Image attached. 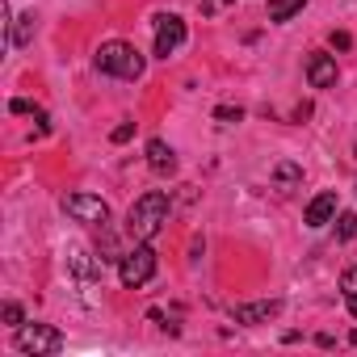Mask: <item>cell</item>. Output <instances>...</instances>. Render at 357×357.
<instances>
[{"label":"cell","mask_w":357,"mask_h":357,"mask_svg":"<svg viewBox=\"0 0 357 357\" xmlns=\"http://www.w3.org/2000/svg\"><path fill=\"white\" fill-rule=\"evenodd\" d=\"M130 135H135V122H122V126H114V135H109V139H114V143H126Z\"/></svg>","instance_id":"cell-19"},{"label":"cell","mask_w":357,"mask_h":357,"mask_svg":"<svg viewBox=\"0 0 357 357\" xmlns=\"http://www.w3.org/2000/svg\"><path fill=\"white\" fill-rule=\"evenodd\" d=\"M185 38H190V30H185V22L176 17V13H160L155 17V55L160 59L176 55V51L185 47Z\"/></svg>","instance_id":"cell-6"},{"label":"cell","mask_w":357,"mask_h":357,"mask_svg":"<svg viewBox=\"0 0 357 357\" xmlns=\"http://www.w3.org/2000/svg\"><path fill=\"white\" fill-rule=\"evenodd\" d=\"M168 194H160V190H147L135 206H130V215H126V236L130 240H155L160 231H164V223H168Z\"/></svg>","instance_id":"cell-1"},{"label":"cell","mask_w":357,"mask_h":357,"mask_svg":"<svg viewBox=\"0 0 357 357\" xmlns=\"http://www.w3.org/2000/svg\"><path fill=\"white\" fill-rule=\"evenodd\" d=\"M273 185H278L282 194L298 190V185H303V164H294V160H278V164H273Z\"/></svg>","instance_id":"cell-11"},{"label":"cell","mask_w":357,"mask_h":357,"mask_svg":"<svg viewBox=\"0 0 357 357\" xmlns=\"http://www.w3.org/2000/svg\"><path fill=\"white\" fill-rule=\"evenodd\" d=\"M63 211L76 223H89V227H105L109 223V202L97 198V194H63Z\"/></svg>","instance_id":"cell-5"},{"label":"cell","mask_w":357,"mask_h":357,"mask_svg":"<svg viewBox=\"0 0 357 357\" xmlns=\"http://www.w3.org/2000/svg\"><path fill=\"white\" fill-rule=\"evenodd\" d=\"M215 5H236V0H202V9H215Z\"/></svg>","instance_id":"cell-22"},{"label":"cell","mask_w":357,"mask_h":357,"mask_svg":"<svg viewBox=\"0 0 357 357\" xmlns=\"http://www.w3.org/2000/svg\"><path fill=\"white\" fill-rule=\"evenodd\" d=\"M72 269H76V278H97V273H101V257L93 261L89 252H76V257H72Z\"/></svg>","instance_id":"cell-16"},{"label":"cell","mask_w":357,"mask_h":357,"mask_svg":"<svg viewBox=\"0 0 357 357\" xmlns=\"http://www.w3.org/2000/svg\"><path fill=\"white\" fill-rule=\"evenodd\" d=\"M303 9H307V0H269V22L282 26V22H290L294 13H303Z\"/></svg>","instance_id":"cell-12"},{"label":"cell","mask_w":357,"mask_h":357,"mask_svg":"<svg viewBox=\"0 0 357 357\" xmlns=\"http://www.w3.org/2000/svg\"><path fill=\"white\" fill-rule=\"evenodd\" d=\"M118 278H122L126 290H139V286H147L155 278V248H151V240H135V248L122 252Z\"/></svg>","instance_id":"cell-3"},{"label":"cell","mask_w":357,"mask_h":357,"mask_svg":"<svg viewBox=\"0 0 357 357\" xmlns=\"http://www.w3.org/2000/svg\"><path fill=\"white\" fill-rule=\"evenodd\" d=\"M307 84L311 89H332L336 84V59L328 51H311L307 55Z\"/></svg>","instance_id":"cell-7"},{"label":"cell","mask_w":357,"mask_h":357,"mask_svg":"<svg viewBox=\"0 0 357 357\" xmlns=\"http://www.w3.org/2000/svg\"><path fill=\"white\" fill-rule=\"evenodd\" d=\"M332 47H336V51H349V47H353V38H349L344 30H332Z\"/></svg>","instance_id":"cell-20"},{"label":"cell","mask_w":357,"mask_h":357,"mask_svg":"<svg viewBox=\"0 0 357 357\" xmlns=\"http://www.w3.org/2000/svg\"><path fill=\"white\" fill-rule=\"evenodd\" d=\"M30 38H34V13H22V17L13 22V34H9V47H30Z\"/></svg>","instance_id":"cell-14"},{"label":"cell","mask_w":357,"mask_h":357,"mask_svg":"<svg viewBox=\"0 0 357 357\" xmlns=\"http://www.w3.org/2000/svg\"><path fill=\"white\" fill-rule=\"evenodd\" d=\"M353 344H357V332H353Z\"/></svg>","instance_id":"cell-23"},{"label":"cell","mask_w":357,"mask_h":357,"mask_svg":"<svg viewBox=\"0 0 357 357\" xmlns=\"http://www.w3.org/2000/svg\"><path fill=\"white\" fill-rule=\"evenodd\" d=\"M5 324H9V328H22V324H26V311H22L17 303H5Z\"/></svg>","instance_id":"cell-18"},{"label":"cell","mask_w":357,"mask_h":357,"mask_svg":"<svg viewBox=\"0 0 357 357\" xmlns=\"http://www.w3.org/2000/svg\"><path fill=\"white\" fill-rule=\"evenodd\" d=\"M215 122H227V126H231V122H244V109H240V105H219V109H215Z\"/></svg>","instance_id":"cell-17"},{"label":"cell","mask_w":357,"mask_h":357,"mask_svg":"<svg viewBox=\"0 0 357 357\" xmlns=\"http://www.w3.org/2000/svg\"><path fill=\"white\" fill-rule=\"evenodd\" d=\"M143 68H147V59H143L130 43H122V38L101 43V51H97V72H105V76H118V80H139V76H143Z\"/></svg>","instance_id":"cell-2"},{"label":"cell","mask_w":357,"mask_h":357,"mask_svg":"<svg viewBox=\"0 0 357 357\" xmlns=\"http://www.w3.org/2000/svg\"><path fill=\"white\" fill-rule=\"evenodd\" d=\"M336 211H340V202H336V194H332V190H324V194H315V198L307 202V215H303V223L319 231V227H328V223L336 219Z\"/></svg>","instance_id":"cell-8"},{"label":"cell","mask_w":357,"mask_h":357,"mask_svg":"<svg viewBox=\"0 0 357 357\" xmlns=\"http://www.w3.org/2000/svg\"><path fill=\"white\" fill-rule=\"evenodd\" d=\"M147 168H151L155 176H172V172H176V151H172L164 139H151V143H147Z\"/></svg>","instance_id":"cell-9"},{"label":"cell","mask_w":357,"mask_h":357,"mask_svg":"<svg viewBox=\"0 0 357 357\" xmlns=\"http://www.w3.org/2000/svg\"><path fill=\"white\" fill-rule=\"evenodd\" d=\"M332 223H336V240H340V244L357 236V215H353V211H336V219H332Z\"/></svg>","instance_id":"cell-15"},{"label":"cell","mask_w":357,"mask_h":357,"mask_svg":"<svg viewBox=\"0 0 357 357\" xmlns=\"http://www.w3.org/2000/svg\"><path fill=\"white\" fill-rule=\"evenodd\" d=\"M278 311H282V303H278V298L244 303V307H236V324H269V319H273Z\"/></svg>","instance_id":"cell-10"},{"label":"cell","mask_w":357,"mask_h":357,"mask_svg":"<svg viewBox=\"0 0 357 357\" xmlns=\"http://www.w3.org/2000/svg\"><path fill=\"white\" fill-rule=\"evenodd\" d=\"M340 294H344V307H349V315L357 319V265H349V269L340 273Z\"/></svg>","instance_id":"cell-13"},{"label":"cell","mask_w":357,"mask_h":357,"mask_svg":"<svg viewBox=\"0 0 357 357\" xmlns=\"http://www.w3.org/2000/svg\"><path fill=\"white\" fill-rule=\"evenodd\" d=\"M17 349L34 353V357H55V353H63V332L51 328V324H22L17 328Z\"/></svg>","instance_id":"cell-4"},{"label":"cell","mask_w":357,"mask_h":357,"mask_svg":"<svg viewBox=\"0 0 357 357\" xmlns=\"http://www.w3.org/2000/svg\"><path fill=\"white\" fill-rule=\"evenodd\" d=\"M34 109H38V105H30V101H22V97L9 101V114H34Z\"/></svg>","instance_id":"cell-21"}]
</instances>
